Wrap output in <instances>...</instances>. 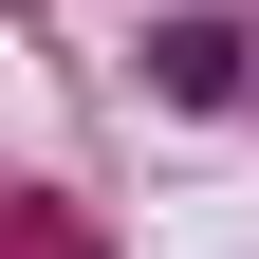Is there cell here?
Returning <instances> with one entry per match:
<instances>
[{"label":"cell","mask_w":259,"mask_h":259,"mask_svg":"<svg viewBox=\"0 0 259 259\" xmlns=\"http://www.w3.org/2000/svg\"><path fill=\"white\" fill-rule=\"evenodd\" d=\"M148 74H167L185 111H222V93H241V37H222V19H167V37H148Z\"/></svg>","instance_id":"6da1fadb"}]
</instances>
